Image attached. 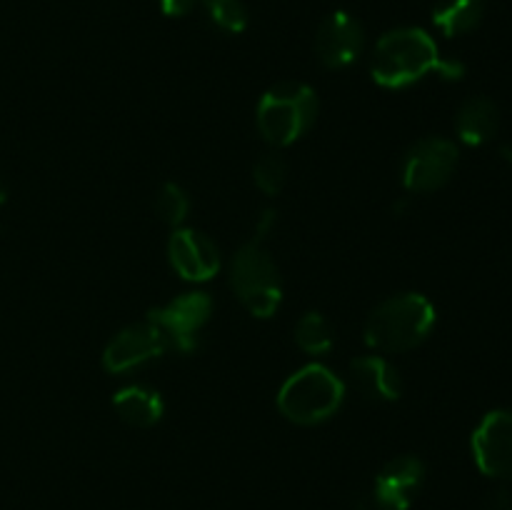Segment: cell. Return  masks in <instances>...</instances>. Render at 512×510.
I'll return each mask as SVG.
<instances>
[{"label":"cell","mask_w":512,"mask_h":510,"mask_svg":"<svg viewBox=\"0 0 512 510\" xmlns=\"http://www.w3.org/2000/svg\"><path fill=\"white\" fill-rule=\"evenodd\" d=\"M370 73L383 88L400 90L430 73L443 75L445 80H460L465 75V65L458 60H445L423 28H395L375 45Z\"/></svg>","instance_id":"obj_1"},{"label":"cell","mask_w":512,"mask_h":510,"mask_svg":"<svg viewBox=\"0 0 512 510\" xmlns=\"http://www.w3.org/2000/svg\"><path fill=\"white\" fill-rule=\"evenodd\" d=\"M435 320V305L423 293H398L370 310L365 343L375 353H408L430 338Z\"/></svg>","instance_id":"obj_2"},{"label":"cell","mask_w":512,"mask_h":510,"mask_svg":"<svg viewBox=\"0 0 512 510\" xmlns=\"http://www.w3.org/2000/svg\"><path fill=\"white\" fill-rule=\"evenodd\" d=\"M318 118V95L310 85L285 80L273 85L260 98L255 123L265 143L273 148H288L298 143Z\"/></svg>","instance_id":"obj_3"},{"label":"cell","mask_w":512,"mask_h":510,"mask_svg":"<svg viewBox=\"0 0 512 510\" xmlns=\"http://www.w3.org/2000/svg\"><path fill=\"white\" fill-rule=\"evenodd\" d=\"M345 400V383L320 363L295 370L278 393V410L295 425H320L333 418Z\"/></svg>","instance_id":"obj_4"},{"label":"cell","mask_w":512,"mask_h":510,"mask_svg":"<svg viewBox=\"0 0 512 510\" xmlns=\"http://www.w3.org/2000/svg\"><path fill=\"white\" fill-rule=\"evenodd\" d=\"M230 285L253 318H273L283 305L280 268L263 240H248L230 260Z\"/></svg>","instance_id":"obj_5"},{"label":"cell","mask_w":512,"mask_h":510,"mask_svg":"<svg viewBox=\"0 0 512 510\" xmlns=\"http://www.w3.org/2000/svg\"><path fill=\"white\" fill-rule=\"evenodd\" d=\"M460 163V150L453 140L430 135L410 145L403 158V185L410 193H433L450 183Z\"/></svg>","instance_id":"obj_6"},{"label":"cell","mask_w":512,"mask_h":510,"mask_svg":"<svg viewBox=\"0 0 512 510\" xmlns=\"http://www.w3.org/2000/svg\"><path fill=\"white\" fill-rule=\"evenodd\" d=\"M210 315H213V298L203 290H193V293L178 295L160 308H153L148 318L168 335L173 350L190 353L198 348V335L208 325Z\"/></svg>","instance_id":"obj_7"},{"label":"cell","mask_w":512,"mask_h":510,"mask_svg":"<svg viewBox=\"0 0 512 510\" xmlns=\"http://www.w3.org/2000/svg\"><path fill=\"white\" fill-rule=\"evenodd\" d=\"M168 350H173L168 335L160 330V325L145 318L110 338V343L103 350V368L113 375L128 373V370H135L140 365L150 363V360L160 358Z\"/></svg>","instance_id":"obj_8"},{"label":"cell","mask_w":512,"mask_h":510,"mask_svg":"<svg viewBox=\"0 0 512 510\" xmlns=\"http://www.w3.org/2000/svg\"><path fill=\"white\" fill-rule=\"evenodd\" d=\"M475 465L495 480H512V410L495 408L483 415L470 438Z\"/></svg>","instance_id":"obj_9"},{"label":"cell","mask_w":512,"mask_h":510,"mask_svg":"<svg viewBox=\"0 0 512 510\" xmlns=\"http://www.w3.org/2000/svg\"><path fill=\"white\" fill-rule=\"evenodd\" d=\"M315 55L330 70H343L360 58L365 48V30L358 18L335 10L315 30Z\"/></svg>","instance_id":"obj_10"},{"label":"cell","mask_w":512,"mask_h":510,"mask_svg":"<svg viewBox=\"0 0 512 510\" xmlns=\"http://www.w3.org/2000/svg\"><path fill=\"white\" fill-rule=\"evenodd\" d=\"M425 485V465L415 455L388 460L375 475L373 498L380 510H408Z\"/></svg>","instance_id":"obj_11"},{"label":"cell","mask_w":512,"mask_h":510,"mask_svg":"<svg viewBox=\"0 0 512 510\" xmlns=\"http://www.w3.org/2000/svg\"><path fill=\"white\" fill-rule=\"evenodd\" d=\"M168 260L180 278L205 283L220 270V250L208 235L193 228H175L168 240Z\"/></svg>","instance_id":"obj_12"},{"label":"cell","mask_w":512,"mask_h":510,"mask_svg":"<svg viewBox=\"0 0 512 510\" xmlns=\"http://www.w3.org/2000/svg\"><path fill=\"white\" fill-rule=\"evenodd\" d=\"M350 378L355 388L370 400L393 403L403 395V378L385 355H360L350 363Z\"/></svg>","instance_id":"obj_13"},{"label":"cell","mask_w":512,"mask_h":510,"mask_svg":"<svg viewBox=\"0 0 512 510\" xmlns=\"http://www.w3.org/2000/svg\"><path fill=\"white\" fill-rule=\"evenodd\" d=\"M500 128V110L495 100L488 95H475L460 105L458 115H455V133L470 148H480V145L490 143L498 135Z\"/></svg>","instance_id":"obj_14"},{"label":"cell","mask_w":512,"mask_h":510,"mask_svg":"<svg viewBox=\"0 0 512 510\" xmlns=\"http://www.w3.org/2000/svg\"><path fill=\"white\" fill-rule=\"evenodd\" d=\"M113 408L120 420L133 428H153L165 415V403L158 390L148 385H125L113 395Z\"/></svg>","instance_id":"obj_15"},{"label":"cell","mask_w":512,"mask_h":510,"mask_svg":"<svg viewBox=\"0 0 512 510\" xmlns=\"http://www.w3.org/2000/svg\"><path fill=\"white\" fill-rule=\"evenodd\" d=\"M485 0H435L433 23L448 38L468 35L483 23Z\"/></svg>","instance_id":"obj_16"},{"label":"cell","mask_w":512,"mask_h":510,"mask_svg":"<svg viewBox=\"0 0 512 510\" xmlns=\"http://www.w3.org/2000/svg\"><path fill=\"white\" fill-rule=\"evenodd\" d=\"M295 343L308 355L330 353L335 345L333 323L323 313H318V310L300 315V320L295 323Z\"/></svg>","instance_id":"obj_17"},{"label":"cell","mask_w":512,"mask_h":510,"mask_svg":"<svg viewBox=\"0 0 512 510\" xmlns=\"http://www.w3.org/2000/svg\"><path fill=\"white\" fill-rule=\"evenodd\" d=\"M155 213L160 215L163 223H168L170 228H183V223L188 220L190 213V198L178 183H163L160 190L155 193Z\"/></svg>","instance_id":"obj_18"},{"label":"cell","mask_w":512,"mask_h":510,"mask_svg":"<svg viewBox=\"0 0 512 510\" xmlns=\"http://www.w3.org/2000/svg\"><path fill=\"white\" fill-rule=\"evenodd\" d=\"M205 13L223 33L238 35L248 28V8L243 0H205Z\"/></svg>","instance_id":"obj_19"},{"label":"cell","mask_w":512,"mask_h":510,"mask_svg":"<svg viewBox=\"0 0 512 510\" xmlns=\"http://www.w3.org/2000/svg\"><path fill=\"white\" fill-rule=\"evenodd\" d=\"M253 180L265 195H278L288 183V163L280 153H265L255 160Z\"/></svg>","instance_id":"obj_20"},{"label":"cell","mask_w":512,"mask_h":510,"mask_svg":"<svg viewBox=\"0 0 512 510\" xmlns=\"http://www.w3.org/2000/svg\"><path fill=\"white\" fill-rule=\"evenodd\" d=\"M198 5V0H160V10H163L168 18H185L190 15Z\"/></svg>","instance_id":"obj_21"},{"label":"cell","mask_w":512,"mask_h":510,"mask_svg":"<svg viewBox=\"0 0 512 510\" xmlns=\"http://www.w3.org/2000/svg\"><path fill=\"white\" fill-rule=\"evenodd\" d=\"M483 510H512V495L508 490H495V493L485 500Z\"/></svg>","instance_id":"obj_22"},{"label":"cell","mask_w":512,"mask_h":510,"mask_svg":"<svg viewBox=\"0 0 512 510\" xmlns=\"http://www.w3.org/2000/svg\"><path fill=\"white\" fill-rule=\"evenodd\" d=\"M5 200H8V188H5L3 178H0V205H3Z\"/></svg>","instance_id":"obj_23"},{"label":"cell","mask_w":512,"mask_h":510,"mask_svg":"<svg viewBox=\"0 0 512 510\" xmlns=\"http://www.w3.org/2000/svg\"><path fill=\"white\" fill-rule=\"evenodd\" d=\"M500 153H503V158H508L512 163V145H503V150H500Z\"/></svg>","instance_id":"obj_24"}]
</instances>
